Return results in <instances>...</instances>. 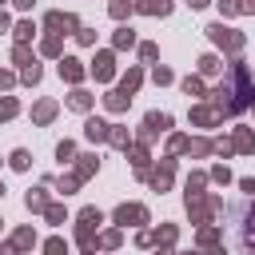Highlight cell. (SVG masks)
I'll list each match as a JSON object with an SVG mask.
<instances>
[{"instance_id": "cell-32", "label": "cell", "mask_w": 255, "mask_h": 255, "mask_svg": "<svg viewBox=\"0 0 255 255\" xmlns=\"http://www.w3.org/2000/svg\"><path fill=\"white\" fill-rule=\"evenodd\" d=\"M239 4V12H255V0H235Z\"/></svg>"}, {"instance_id": "cell-31", "label": "cell", "mask_w": 255, "mask_h": 255, "mask_svg": "<svg viewBox=\"0 0 255 255\" xmlns=\"http://www.w3.org/2000/svg\"><path fill=\"white\" fill-rule=\"evenodd\" d=\"M72 151H76V147H72V143H68V139H64V143H60V151H56V155H60V159H72Z\"/></svg>"}, {"instance_id": "cell-12", "label": "cell", "mask_w": 255, "mask_h": 255, "mask_svg": "<svg viewBox=\"0 0 255 255\" xmlns=\"http://www.w3.org/2000/svg\"><path fill=\"white\" fill-rule=\"evenodd\" d=\"M128 100H131L128 92H112V96H108V108H112V112H124V108H128Z\"/></svg>"}, {"instance_id": "cell-17", "label": "cell", "mask_w": 255, "mask_h": 255, "mask_svg": "<svg viewBox=\"0 0 255 255\" xmlns=\"http://www.w3.org/2000/svg\"><path fill=\"white\" fill-rule=\"evenodd\" d=\"M135 88H139V72H128V76H124V84H120V92H128V96H131Z\"/></svg>"}, {"instance_id": "cell-22", "label": "cell", "mask_w": 255, "mask_h": 255, "mask_svg": "<svg viewBox=\"0 0 255 255\" xmlns=\"http://www.w3.org/2000/svg\"><path fill=\"white\" fill-rule=\"evenodd\" d=\"M183 92H187V96H199V92H203V84H199L195 76H187V80H183Z\"/></svg>"}, {"instance_id": "cell-33", "label": "cell", "mask_w": 255, "mask_h": 255, "mask_svg": "<svg viewBox=\"0 0 255 255\" xmlns=\"http://www.w3.org/2000/svg\"><path fill=\"white\" fill-rule=\"evenodd\" d=\"M8 84H12V76H8V72H0V88H8Z\"/></svg>"}, {"instance_id": "cell-18", "label": "cell", "mask_w": 255, "mask_h": 255, "mask_svg": "<svg viewBox=\"0 0 255 255\" xmlns=\"http://www.w3.org/2000/svg\"><path fill=\"white\" fill-rule=\"evenodd\" d=\"M215 116H219V112H211V108H195V112H191V120H195V124H211Z\"/></svg>"}, {"instance_id": "cell-24", "label": "cell", "mask_w": 255, "mask_h": 255, "mask_svg": "<svg viewBox=\"0 0 255 255\" xmlns=\"http://www.w3.org/2000/svg\"><path fill=\"white\" fill-rule=\"evenodd\" d=\"M24 80L36 84V80H40V64H24Z\"/></svg>"}, {"instance_id": "cell-11", "label": "cell", "mask_w": 255, "mask_h": 255, "mask_svg": "<svg viewBox=\"0 0 255 255\" xmlns=\"http://www.w3.org/2000/svg\"><path fill=\"white\" fill-rule=\"evenodd\" d=\"M235 151H255V135L251 131H235Z\"/></svg>"}, {"instance_id": "cell-35", "label": "cell", "mask_w": 255, "mask_h": 255, "mask_svg": "<svg viewBox=\"0 0 255 255\" xmlns=\"http://www.w3.org/2000/svg\"><path fill=\"white\" fill-rule=\"evenodd\" d=\"M187 4H191V8H203V4H207V0H187Z\"/></svg>"}, {"instance_id": "cell-15", "label": "cell", "mask_w": 255, "mask_h": 255, "mask_svg": "<svg viewBox=\"0 0 255 255\" xmlns=\"http://www.w3.org/2000/svg\"><path fill=\"white\" fill-rule=\"evenodd\" d=\"M68 104H72L76 112H88V104H92V96H88V92H72V100H68Z\"/></svg>"}, {"instance_id": "cell-34", "label": "cell", "mask_w": 255, "mask_h": 255, "mask_svg": "<svg viewBox=\"0 0 255 255\" xmlns=\"http://www.w3.org/2000/svg\"><path fill=\"white\" fill-rule=\"evenodd\" d=\"M4 28H8V16H4V12H0V32H4Z\"/></svg>"}, {"instance_id": "cell-26", "label": "cell", "mask_w": 255, "mask_h": 255, "mask_svg": "<svg viewBox=\"0 0 255 255\" xmlns=\"http://www.w3.org/2000/svg\"><path fill=\"white\" fill-rule=\"evenodd\" d=\"M215 239H219L215 227H203V231H199V243H215Z\"/></svg>"}, {"instance_id": "cell-6", "label": "cell", "mask_w": 255, "mask_h": 255, "mask_svg": "<svg viewBox=\"0 0 255 255\" xmlns=\"http://www.w3.org/2000/svg\"><path fill=\"white\" fill-rule=\"evenodd\" d=\"M135 8H139V12H147V16H155V12H159V16H167V12H171V0H139Z\"/></svg>"}, {"instance_id": "cell-21", "label": "cell", "mask_w": 255, "mask_h": 255, "mask_svg": "<svg viewBox=\"0 0 255 255\" xmlns=\"http://www.w3.org/2000/svg\"><path fill=\"white\" fill-rule=\"evenodd\" d=\"M116 44H120V48H131V44H135V36H131L128 28H120V32H116Z\"/></svg>"}, {"instance_id": "cell-4", "label": "cell", "mask_w": 255, "mask_h": 255, "mask_svg": "<svg viewBox=\"0 0 255 255\" xmlns=\"http://www.w3.org/2000/svg\"><path fill=\"white\" fill-rule=\"evenodd\" d=\"M84 131H88V139H112V124H104V120H88Z\"/></svg>"}, {"instance_id": "cell-23", "label": "cell", "mask_w": 255, "mask_h": 255, "mask_svg": "<svg viewBox=\"0 0 255 255\" xmlns=\"http://www.w3.org/2000/svg\"><path fill=\"white\" fill-rule=\"evenodd\" d=\"M16 116V100H0V120H12Z\"/></svg>"}, {"instance_id": "cell-30", "label": "cell", "mask_w": 255, "mask_h": 255, "mask_svg": "<svg viewBox=\"0 0 255 255\" xmlns=\"http://www.w3.org/2000/svg\"><path fill=\"white\" fill-rule=\"evenodd\" d=\"M155 84H171V72L167 68H155Z\"/></svg>"}, {"instance_id": "cell-10", "label": "cell", "mask_w": 255, "mask_h": 255, "mask_svg": "<svg viewBox=\"0 0 255 255\" xmlns=\"http://www.w3.org/2000/svg\"><path fill=\"white\" fill-rule=\"evenodd\" d=\"M28 207H32V211H44V207H48V195H44V187L28 191Z\"/></svg>"}, {"instance_id": "cell-13", "label": "cell", "mask_w": 255, "mask_h": 255, "mask_svg": "<svg viewBox=\"0 0 255 255\" xmlns=\"http://www.w3.org/2000/svg\"><path fill=\"white\" fill-rule=\"evenodd\" d=\"M52 116H56V104H52V100H44V104H36V120H40V124H48Z\"/></svg>"}, {"instance_id": "cell-19", "label": "cell", "mask_w": 255, "mask_h": 255, "mask_svg": "<svg viewBox=\"0 0 255 255\" xmlns=\"http://www.w3.org/2000/svg\"><path fill=\"white\" fill-rule=\"evenodd\" d=\"M32 32H36V24H32V20H24V24H16V40H20V44H24V40H28Z\"/></svg>"}, {"instance_id": "cell-3", "label": "cell", "mask_w": 255, "mask_h": 255, "mask_svg": "<svg viewBox=\"0 0 255 255\" xmlns=\"http://www.w3.org/2000/svg\"><path fill=\"white\" fill-rule=\"evenodd\" d=\"M143 219H147V211H143L139 203H131V207L124 203V207L116 211V223H143Z\"/></svg>"}, {"instance_id": "cell-9", "label": "cell", "mask_w": 255, "mask_h": 255, "mask_svg": "<svg viewBox=\"0 0 255 255\" xmlns=\"http://www.w3.org/2000/svg\"><path fill=\"white\" fill-rule=\"evenodd\" d=\"M167 183H171V159H163V167H159V171H151V187H159V191H163Z\"/></svg>"}, {"instance_id": "cell-14", "label": "cell", "mask_w": 255, "mask_h": 255, "mask_svg": "<svg viewBox=\"0 0 255 255\" xmlns=\"http://www.w3.org/2000/svg\"><path fill=\"white\" fill-rule=\"evenodd\" d=\"M219 68H223V64H219L215 56H203V60H199V72H203V76H215Z\"/></svg>"}, {"instance_id": "cell-29", "label": "cell", "mask_w": 255, "mask_h": 255, "mask_svg": "<svg viewBox=\"0 0 255 255\" xmlns=\"http://www.w3.org/2000/svg\"><path fill=\"white\" fill-rule=\"evenodd\" d=\"M44 52H48V56H56V52H60V40H56V36H52V40H44Z\"/></svg>"}, {"instance_id": "cell-7", "label": "cell", "mask_w": 255, "mask_h": 255, "mask_svg": "<svg viewBox=\"0 0 255 255\" xmlns=\"http://www.w3.org/2000/svg\"><path fill=\"white\" fill-rule=\"evenodd\" d=\"M48 28L60 32V28H80V24H76V16H68V12H48Z\"/></svg>"}, {"instance_id": "cell-5", "label": "cell", "mask_w": 255, "mask_h": 255, "mask_svg": "<svg viewBox=\"0 0 255 255\" xmlns=\"http://www.w3.org/2000/svg\"><path fill=\"white\" fill-rule=\"evenodd\" d=\"M60 76H64V80H72V84H76V80H80V76H84V68H80V60H72V56H64V60H60Z\"/></svg>"}, {"instance_id": "cell-1", "label": "cell", "mask_w": 255, "mask_h": 255, "mask_svg": "<svg viewBox=\"0 0 255 255\" xmlns=\"http://www.w3.org/2000/svg\"><path fill=\"white\" fill-rule=\"evenodd\" d=\"M207 36H211L215 44H223L227 52H239V48H243V36H239V32H231V28H223V24H211V28H207Z\"/></svg>"}, {"instance_id": "cell-36", "label": "cell", "mask_w": 255, "mask_h": 255, "mask_svg": "<svg viewBox=\"0 0 255 255\" xmlns=\"http://www.w3.org/2000/svg\"><path fill=\"white\" fill-rule=\"evenodd\" d=\"M0 4H4V0H0Z\"/></svg>"}, {"instance_id": "cell-2", "label": "cell", "mask_w": 255, "mask_h": 255, "mask_svg": "<svg viewBox=\"0 0 255 255\" xmlns=\"http://www.w3.org/2000/svg\"><path fill=\"white\" fill-rule=\"evenodd\" d=\"M92 72H96V80H112V76H116L112 52H100V56H96V64H92Z\"/></svg>"}, {"instance_id": "cell-8", "label": "cell", "mask_w": 255, "mask_h": 255, "mask_svg": "<svg viewBox=\"0 0 255 255\" xmlns=\"http://www.w3.org/2000/svg\"><path fill=\"white\" fill-rule=\"evenodd\" d=\"M167 128H171V116H163V112H151V116H147V135L167 131Z\"/></svg>"}, {"instance_id": "cell-16", "label": "cell", "mask_w": 255, "mask_h": 255, "mask_svg": "<svg viewBox=\"0 0 255 255\" xmlns=\"http://www.w3.org/2000/svg\"><path fill=\"white\" fill-rule=\"evenodd\" d=\"M92 171H96V155H84V163L76 167V179H88Z\"/></svg>"}, {"instance_id": "cell-28", "label": "cell", "mask_w": 255, "mask_h": 255, "mask_svg": "<svg viewBox=\"0 0 255 255\" xmlns=\"http://www.w3.org/2000/svg\"><path fill=\"white\" fill-rule=\"evenodd\" d=\"M112 16H116V20H120V16H128V4H124V0H116V4H112Z\"/></svg>"}, {"instance_id": "cell-20", "label": "cell", "mask_w": 255, "mask_h": 255, "mask_svg": "<svg viewBox=\"0 0 255 255\" xmlns=\"http://www.w3.org/2000/svg\"><path fill=\"white\" fill-rule=\"evenodd\" d=\"M44 251H48V255H68L64 239H48V243H44Z\"/></svg>"}, {"instance_id": "cell-25", "label": "cell", "mask_w": 255, "mask_h": 255, "mask_svg": "<svg viewBox=\"0 0 255 255\" xmlns=\"http://www.w3.org/2000/svg\"><path fill=\"white\" fill-rule=\"evenodd\" d=\"M12 167H28V151H24V147L12 151Z\"/></svg>"}, {"instance_id": "cell-27", "label": "cell", "mask_w": 255, "mask_h": 255, "mask_svg": "<svg viewBox=\"0 0 255 255\" xmlns=\"http://www.w3.org/2000/svg\"><path fill=\"white\" fill-rule=\"evenodd\" d=\"M219 8H223V16H235V12H239V4H235V0H219Z\"/></svg>"}]
</instances>
